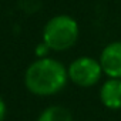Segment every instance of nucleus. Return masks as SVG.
Masks as SVG:
<instances>
[{"mask_svg": "<svg viewBox=\"0 0 121 121\" xmlns=\"http://www.w3.org/2000/svg\"><path fill=\"white\" fill-rule=\"evenodd\" d=\"M69 78L66 67L54 58H39L33 61L24 74L27 90L36 95H53L63 90Z\"/></svg>", "mask_w": 121, "mask_h": 121, "instance_id": "obj_1", "label": "nucleus"}, {"mask_svg": "<svg viewBox=\"0 0 121 121\" xmlns=\"http://www.w3.org/2000/svg\"><path fill=\"white\" fill-rule=\"evenodd\" d=\"M78 23L67 16L60 14L50 19L43 30V43L54 51L69 50L78 39Z\"/></svg>", "mask_w": 121, "mask_h": 121, "instance_id": "obj_2", "label": "nucleus"}, {"mask_svg": "<svg viewBox=\"0 0 121 121\" xmlns=\"http://www.w3.org/2000/svg\"><path fill=\"white\" fill-rule=\"evenodd\" d=\"M69 78L78 87H93L101 77L103 69L100 61L93 57H78L70 64Z\"/></svg>", "mask_w": 121, "mask_h": 121, "instance_id": "obj_3", "label": "nucleus"}, {"mask_svg": "<svg viewBox=\"0 0 121 121\" xmlns=\"http://www.w3.org/2000/svg\"><path fill=\"white\" fill-rule=\"evenodd\" d=\"M103 73L110 78H121V41H112L104 47L100 56Z\"/></svg>", "mask_w": 121, "mask_h": 121, "instance_id": "obj_4", "label": "nucleus"}, {"mask_svg": "<svg viewBox=\"0 0 121 121\" xmlns=\"http://www.w3.org/2000/svg\"><path fill=\"white\" fill-rule=\"evenodd\" d=\"M101 103L110 110L121 108V78L107 80L100 90Z\"/></svg>", "mask_w": 121, "mask_h": 121, "instance_id": "obj_5", "label": "nucleus"}, {"mask_svg": "<svg viewBox=\"0 0 121 121\" xmlns=\"http://www.w3.org/2000/svg\"><path fill=\"white\" fill-rule=\"evenodd\" d=\"M37 121H73V117L67 108L61 105H51L39 115Z\"/></svg>", "mask_w": 121, "mask_h": 121, "instance_id": "obj_6", "label": "nucleus"}, {"mask_svg": "<svg viewBox=\"0 0 121 121\" xmlns=\"http://www.w3.org/2000/svg\"><path fill=\"white\" fill-rule=\"evenodd\" d=\"M6 112H7V110H6V103L3 101L2 97H0V121H4Z\"/></svg>", "mask_w": 121, "mask_h": 121, "instance_id": "obj_7", "label": "nucleus"}]
</instances>
